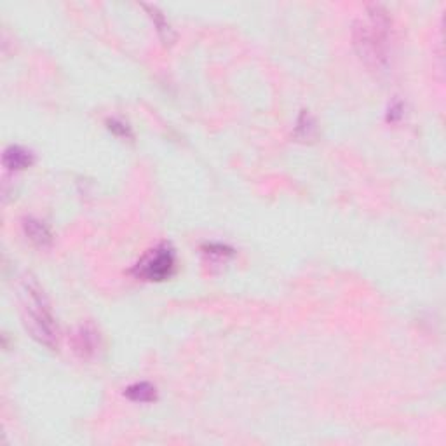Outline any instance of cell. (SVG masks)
Here are the masks:
<instances>
[{"label":"cell","mask_w":446,"mask_h":446,"mask_svg":"<svg viewBox=\"0 0 446 446\" xmlns=\"http://www.w3.org/2000/svg\"><path fill=\"white\" fill-rule=\"evenodd\" d=\"M401 117H403V105H401L399 102H396L394 105H391V109H389L387 120L389 122H398Z\"/></svg>","instance_id":"7c38bea8"},{"label":"cell","mask_w":446,"mask_h":446,"mask_svg":"<svg viewBox=\"0 0 446 446\" xmlns=\"http://www.w3.org/2000/svg\"><path fill=\"white\" fill-rule=\"evenodd\" d=\"M23 230H25V236L28 237L35 246L39 248L51 246L53 234L44 221L37 220V218H32V216L25 218V220H23Z\"/></svg>","instance_id":"8992f818"},{"label":"cell","mask_w":446,"mask_h":446,"mask_svg":"<svg viewBox=\"0 0 446 446\" xmlns=\"http://www.w3.org/2000/svg\"><path fill=\"white\" fill-rule=\"evenodd\" d=\"M106 127L112 135H115L120 140H133V131L127 122L120 119H109L106 120Z\"/></svg>","instance_id":"8fae6325"},{"label":"cell","mask_w":446,"mask_h":446,"mask_svg":"<svg viewBox=\"0 0 446 446\" xmlns=\"http://www.w3.org/2000/svg\"><path fill=\"white\" fill-rule=\"evenodd\" d=\"M176 270V253L167 243L159 244L140 258L138 263L131 269V274L138 279L160 283L169 279Z\"/></svg>","instance_id":"3957f363"},{"label":"cell","mask_w":446,"mask_h":446,"mask_svg":"<svg viewBox=\"0 0 446 446\" xmlns=\"http://www.w3.org/2000/svg\"><path fill=\"white\" fill-rule=\"evenodd\" d=\"M316 135H317L316 119L310 115L308 110H301L300 117H298L297 127H295V136H297L300 142H310V140L316 138Z\"/></svg>","instance_id":"9c48e42d"},{"label":"cell","mask_w":446,"mask_h":446,"mask_svg":"<svg viewBox=\"0 0 446 446\" xmlns=\"http://www.w3.org/2000/svg\"><path fill=\"white\" fill-rule=\"evenodd\" d=\"M143 9H147V11H149L150 18H152L154 25H156L157 33H159L160 40H162L166 46L167 44H173L174 42V32H173V28H171L169 21L166 19V16L159 11V8H156V6L143 4Z\"/></svg>","instance_id":"ba28073f"},{"label":"cell","mask_w":446,"mask_h":446,"mask_svg":"<svg viewBox=\"0 0 446 446\" xmlns=\"http://www.w3.org/2000/svg\"><path fill=\"white\" fill-rule=\"evenodd\" d=\"M203 251L206 257L211 258V260H227V258L234 257V250L232 248L225 246V244H216V243L206 244V246L203 248Z\"/></svg>","instance_id":"30bf717a"},{"label":"cell","mask_w":446,"mask_h":446,"mask_svg":"<svg viewBox=\"0 0 446 446\" xmlns=\"http://www.w3.org/2000/svg\"><path fill=\"white\" fill-rule=\"evenodd\" d=\"M19 301L26 331L40 345L56 351L59 340L58 324L42 288L32 276H26L19 284Z\"/></svg>","instance_id":"7a4b0ae2"},{"label":"cell","mask_w":446,"mask_h":446,"mask_svg":"<svg viewBox=\"0 0 446 446\" xmlns=\"http://www.w3.org/2000/svg\"><path fill=\"white\" fill-rule=\"evenodd\" d=\"M35 160L33 154L28 149L19 145H11L2 154V164L9 171H23L30 167Z\"/></svg>","instance_id":"5b68a950"},{"label":"cell","mask_w":446,"mask_h":446,"mask_svg":"<svg viewBox=\"0 0 446 446\" xmlns=\"http://www.w3.org/2000/svg\"><path fill=\"white\" fill-rule=\"evenodd\" d=\"M355 53L370 68H384L391 49V19L382 6H370L366 18L354 23L352 28Z\"/></svg>","instance_id":"6da1fadb"},{"label":"cell","mask_w":446,"mask_h":446,"mask_svg":"<svg viewBox=\"0 0 446 446\" xmlns=\"http://www.w3.org/2000/svg\"><path fill=\"white\" fill-rule=\"evenodd\" d=\"M70 344L80 360H89L98 349V331L91 324H80L70 337Z\"/></svg>","instance_id":"277c9868"},{"label":"cell","mask_w":446,"mask_h":446,"mask_svg":"<svg viewBox=\"0 0 446 446\" xmlns=\"http://www.w3.org/2000/svg\"><path fill=\"white\" fill-rule=\"evenodd\" d=\"M124 396L135 403H154L157 401V389L149 382H136L124 391Z\"/></svg>","instance_id":"52a82bcc"}]
</instances>
